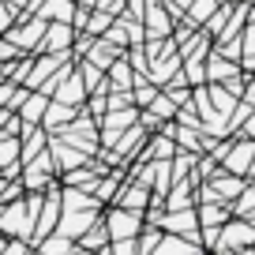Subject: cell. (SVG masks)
Here are the masks:
<instances>
[{"label": "cell", "instance_id": "obj_3", "mask_svg": "<svg viewBox=\"0 0 255 255\" xmlns=\"http://www.w3.org/2000/svg\"><path fill=\"white\" fill-rule=\"evenodd\" d=\"M45 26H49V19L26 15V11H23V26H8V30H4V38H8L11 45H19V49H38V41H41V34H45Z\"/></svg>", "mask_w": 255, "mask_h": 255}, {"label": "cell", "instance_id": "obj_24", "mask_svg": "<svg viewBox=\"0 0 255 255\" xmlns=\"http://www.w3.org/2000/svg\"><path fill=\"white\" fill-rule=\"evenodd\" d=\"M4 248H8V233H0V252H4Z\"/></svg>", "mask_w": 255, "mask_h": 255}, {"label": "cell", "instance_id": "obj_12", "mask_svg": "<svg viewBox=\"0 0 255 255\" xmlns=\"http://www.w3.org/2000/svg\"><path fill=\"white\" fill-rule=\"evenodd\" d=\"M109 248V229H105V218H98L79 240V252H105Z\"/></svg>", "mask_w": 255, "mask_h": 255}, {"label": "cell", "instance_id": "obj_15", "mask_svg": "<svg viewBox=\"0 0 255 255\" xmlns=\"http://www.w3.org/2000/svg\"><path fill=\"white\" fill-rule=\"evenodd\" d=\"M19 146H23L19 135H0V169H8V165L19 161Z\"/></svg>", "mask_w": 255, "mask_h": 255}, {"label": "cell", "instance_id": "obj_17", "mask_svg": "<svg viewBox=\"0 0 255 255\" xmlns=\"http://www.w3.org/2000/svg\"><path fill=\"white\" fill-rule=\"evenodd\" d=\"M131 98H135V105L143 109V105H150L154 98H158V87H154V83H146L143 75L135 72V83H131Z\"/></svg>", "mask_w": 255, "mask_h": 255}, {"label": "cell", "instance_id": "obj_6", "mask_svg": "<svg viewBox=\"0 0 255 255\" xmlns=\"http://www.w3.org/2000/svg\"><path fill=\"white\" fill-rule=\"evenodd\" d=\"M87 94H90V90H87V83H83V75L75 72V68H72L68 75H64V83L53 90V98H60V102H68V105L87 102Z\"/></svg>", "mask_w": 255, "mask_h": 255}, {"label": "cell", "instance_id": "obj_18", "mask_svg": "<svg viewBox=\"0 0 255 255\" xmlns=\"http://www.w3.org/2000/svg\"><path fill=\"white\" fill-rule=\"evenodd\" d=\"M109 23H113V15H109V11H98V8H94L83 30H87V34H94V38H102V34H105V26H109Z\"/></svg>", "mask_w": 255, "mask_h": 255}, {"label": "cell", "instance_id": "obj_16", "mask_svg": "<svg viewBox=\"0 0 255 255\" xmlns=\"http://www.w3.org/2000/svg\"><path fill=\"white\" fill-rule=\"evenodd\" d=\"M143 109H150V113H154L158 120H169V117H176V109H180V105H176L173 98L165 94V90H158V98H154L150 105H143Z\"/></svg>", "mask_w": 255, "mask_h": 255}, {"label": "cell", "instance_id": "obj_25", "mask_svg": "<svg viewBox=\"0 0 255 255\" xmlns=\"http://www.w3.org/2000/svg\"><path fill=\"white\" fill-rule=\"evenodd\" d=\"M248 176H255V158H252V165H248Z\"/></svg>", "mask_w": 255, "mask_h": 255}, {"label": "cell", "instance_id": "obj_5", "mask_svg": "<svg viewBox=\"0 0 255 255\" xmlns=\"http://www.w3.org/2000/svg\"><path fill=\"white\" fill-rule=\"evenodd\" d=\"M255 158V139H240V143H229V150H225L222 165L229 169V173L237 176H248V165H252Z\"/></svg>", "mask_w": 255, "mask_h": 255}, {"label": "cell", "instance_id": "obj_9", "mask_svg": "<svg viewBox=\"0 0 255 255\" xmlns=\"http://www.w3.org/2000/svg\"><path fill=\"white\" fill-rule=\"evenodd\" d=\"M83 56H87V60L90 64H98V68H102V72H109V64L113 60H117V56H124V49H120V45H113V41H94V45H90L87 49V53H83Z\"/></svg>", "mask_w": 255, "mask_h": 255}, {"label": "cell", "instance_id": "obj_8", "mask_svg": "<svg viewBox=\"0 0 255 255\" xmlns=\"http://www.w3.org/2000/svg\"><path fill=\"white\" fill-rule=\"evenodd\" d=\"M150 195H154V191L146 188V184L128 180V188L117 191V199H113V203H120V207H131V210H143V214H146V207H150Z\"/></svg>", "mask_w": 255, "mask_h": 255}, {"label": "cell", "instance_id": "obj_20", "mask_svg": "<svg viewBox=\"0 0 255 255\" xmlns=\"http://www.w3.org/2000/svg\"><path fill=\"white\" fill-rule=\"evenodd\" d=\"M11 15H15V11L8 8V0H0V34H4V30L11 26Z\"/></svg>", "mask_w": 255, "mask_h": 255}, {"label": "cell", "instance_id": "obj_10", "mask_svg": "<svg viewBox=\"0 0 255 255\" xmlns=\"http://www.w3.org/2000/svg\"><path fill=\"white\" fill-rule=\"evenodd\" d=\"M75 72L83 75V83H87L90 94H98V90H109V75L98 68V64H90L87 56H79V64H75Z\"/></svg>", "mask_w": 255, "mask_h": 255}, {"label": "cell", "instance_id": "obj_7", "mask_svg": "<svg viewBox=\"0 0 255 255\" xmlns=\"http://www.w3.org/2000/svg\"><path fill=\"white\" fill-rule=\"evenodd\" d=\"M75 105H68V102H60V98H49V105H45V117H41V128H45L49 135H53L56 128H64L68 124V120L75 117Z\"/></svg>", "mask_w": 255, "mask_h": 255}, {"label": "cell", "instance_id": "obj_21", "mask_svg": "<svg viewBox=\"0 0 255 255\" xmlns=\"http://www.w3.org/2000/svg\"><path fill=\"white\" fill-rule=\"evenodd\" d=\"M240 135H244V139H255V109L244 117V124H240Z\"/></svg>", "mask_w": 255, "mask_h": 255}, {"label": "cell", "instance_id": "obj_1", "mask_svg": "<svg viewBox=\"0 0 255 255\" xmlns=\"http://www.w3.org/2000/svg\"><path fill=\"white\" fill-rule=\"evenodd\" d=\"M252 244H255V222H252V218L233 214L229 222L222 225V237H218L214 252H248Z\"/></svg>", "mask_w": 255, "mask_h": 255}, {"label": "cell", "instance_id": "obj_4", "mask_svg": "<svg viewBox=\"0 0 255 255\" xmlns=\"http://www.w3.org/2000/svg\"><path fill=\"white\" fill-rule=\"evenodd\" d=\"M72 41H75V26L53 19V23L45 26V34H41V41H38V53H68Z\"/></svg>", "mask_w": 255, "mask_h": 255}, {"label": "cell", "instance_id": "obj_22", "mask_svg": "<svg viewBox=\"0 0 255 255\" xmlns=\"http://www.w3.org/2000/svg\"><path fill=\"white\" fill-rule=\"evenodd\" d=\"M240 98H244V102H248V105H255V79H252V83H248V94H240Z\"/></svg>", "mask_w": 255, "mask_h": 255}, {"label": "cell", "instance_id": "obj_19", "mask_svg": "<svg viewBox=\"0 0 255 255\" xmlns=\"http://www.w3.org/2000/svg\"><path fill=\"white\" fill-rule=\"evenodd\" d=\"M102 38H105V41H113V45H120V49H128V30H124V23H109Z\"/></svg>", "mask_w": 255, "mask_h": 255}, {"label": "cell", "instance_id": "obj_11", "mask_svg": "<svg viewBox=\"0 0 255 255\" xmlns=\"http://www.w3.org/2000/svg\"><path fill=\"white\" fill-rule=\"evenodd\" d=\"M45 105H49V94H45V90H30V94L23 98V105H19V113H23L26 124H41Z\"/></svg>", "mask_w": 255, "mask_h": 255}, {"label": "cell", "instance_id": "obj_13", "mask_svg": "<svg viewBox=\"0 0 255 255\" xmlns=\"http://www.w3.org/2000/svg\"><path fill=\"white\" fill-rule=\"evenodd\" d=\"M207 94H210V105H214V109L222 113V117H229V113L237 109V102H240V94H233V90L225 87V83H214V87H210Z\"/></svg>", "mask_w": 255, "mask_h": 255}, {"label": "cell", "instance_id": "obj_2", "mask_svg": "<svg viewBox=\"0 0 255 255\" xmlns=\"http://www.w3.org/2000/svg\"><path fill=\"white\" fill-rule=\"evenodd\" d=\"M105 229H109V240H120V237H139L143 233V210H131V207H120V203H113L109 210H105Z\"/></svg>", "mask_w": 255, "mask_h": 255}, {"label": "cell", "instance_id": "obj_23", "mask_svg": "<svg viewBox=\"0 0 255 255\" xmlns=\"http://www.w3.org/2000/svg\"><path fill=\"white\" fill-rule=\"evenodd\" d=\"M26 4H30V0H8V8H11V11H26Z\"/></svg>", "mask_w": 255, "mask_h": 255}, {"label": "cell", "instance_id": "obj_14", "mask_svg": "<svg viewBox=\"0 0 255 255\" xmlns=\"http://www.w3.org/2000/svg\"><path fill=\"white\" fill-rule=\"evenodd\" d=\"M120 184H124V173H102V176H98V184H94V195H98V203H105V199H117Z\"/></svg>", "mask_w": 255, "mask_h": 255}]
</instances>
